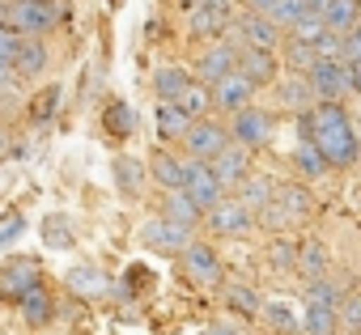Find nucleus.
<instances>
[{"label": "nucleus", "mask_w": 361, "mask_h": 335, "mask_svg": "<svg viewBox=\"0 0 361 335\" xmlns=\"http://www.w3.org/2000/svg\"><path fill=\"white\" fill-rule=\"evenodd\" d=\"M302 132L327 157V165H353L361 157V140L340 102H319L314 110H302Z\"/></svg>", "instance_id": "obj_1"}, {"label": "nucleus", "mask_w": 361, "mask_h": 335, "mask_svg": "<svg viewBox=\"0 0 361 335\" xmlns=\"http://www.w3.org/2000/svg\"><path fill=\"white\" fill-rule=\"evenodd\" d=\"M64 18V0H5V26L18 30L22 39L47 34Z\"/></svg>", "instance_id": "obj_2"}, {"label": "nucleus", "mask_w": 361, "mask_h": 335, "mask_svg": "<svg viewBox=\"0 0 361 335\" xmlns=\"http://www.w3.org/2000/svg\"><path fill=\"white\" fill-rule=\"evenodd\" d=\"M306 85L319 102H340L353 94V81H348V60H314L306 72Z\"/></svg>", "instance_id": "obj_3"}, {"label": "nucleus", "mask_w": 361, "mask_h": 335, "mask_svg": "<svg viewBox=\"0 0 361 335\" xmlns=\"http://www.w3.org/2000/svg\"><path fill=\"white\" fill-rule=\"evenodd\" d=\"M178 144H183L188 157H196V161H213L230 144V127H221L213 119H192V127L183 132V140H178Z\"/></svg>", "instance_id": "obj_4"}, {"label": "nucleus", "mask_w": 361, "mask_h": 335, "mask_svg": "<svg viewBox=\"0 0 361 335\" xmlns=\"http://www.w3.org/2000/svg\"><path fill=\"white\" fill-rule=\"evenodd\" d=\"M183 191L196 200V208L200 213H209L221 196H226V187L217 183V175L209 170V161H196V157H188L183 161Z\"/></svg>", "instance_id": "obj_5"}, {"label": "nucleus", "mask_w": 361, "mask_h": 335, "mask_svg": "<svg viewBox=\"0 0 361 335\" xmlns=\"http://www.w3.org/2000/svg\"><path fill=\"white\" fill-rule=\"evenodd\" d=\"M230 34V43L238 47V43H251V47H268V51H276L281 47V26L272 22V18H264V13H243L234 26H226Z\"/></svg>", "instance_id": "obj_6"}, {"label": "nucleus", "mask_w": 361, "mask_h": 335, "mask_svg": "<svg viewBox=\"0 0 361 335\" xmlns=\"http://www.w3.org/2000/svg\"><path fill=\"white\" fill-rule=\"evenodd\" d=\"M188 242H192V229L174 225V221H166V217H153V221L140 225V246H149V251H157V255H178Z\"/></svg>", "instance_id": "obj_7"}, {"label": "nucleus", "mask_w": 361, "mask_h": 335, "mask_svg": "<svg viewBox=\"0 0 361 335\" xmlns=\"http://www.w3.org/2000/svg\"><path fill=\"white\" fill-rule=\"evenodd\" d=\"M255 225V213L243 204V200H217L213 208H209V229L213 234H226V238H243L247 229Z\"/></svg>", "instance_id": "obj_8"}, {"label": "nucleus", "mask_w": 361, "mask_h": 335, "mask_svg": "<svg viewBox=\"0 0 361 335\" xmlns=\"http://www.w3.org/2000/svg\"><path fill=\"white\" fill-rule=\"evenodd\" d=\"M35 284H43V267L35 259H5V267H0V297L18 301Z\"/></svg>", "instance_id": "obj_9"}, {"label": "nucleus", "mask_w": 361, "mask_h": 335, "mask_svg": "<svg viewBox=\"0 0 361 335\" xmlns=\"http://www.w3.org/2000/svg\"><path fill=\"white\" fill-rule=\"evenodd\" d=\"M234 64H238V47H234L230 39H213V43H209V51L196 60V81L217 85L226 72H234Z\"/></svg>", "instance_id": "obj_10"}, {"label": "nucleus", "mask_w": 361, "mask_h": 335, "mask_svg": "<svg viewBox=\"0 0 361 335\" xmlns=\"http://www.w3.org/2000/svg\"><path fill=\"white\" fill-rule=\"evenodd\" d=\"M255 89L259 85H272L276 81V72H281V64H276V51H268V47H251V43H243L238 47V64H234Z\"/></svg>", "instance_id": "obj_11"}, {"label": "nucleus", "mask_w": 361, "mask_h": 335, "mask_svg": "<svg viewBox=\"0 0 361 335\" xmlns=\"http://www.w3.org/2000/svg\"><path fill=\"white\" fill-rule=\"evenodd\" d=\"M268 136H272V119H268L264 110H255V106L234 110V127H230V140H234V144H243V148H264Z\"/></svg>", "instance_id": "obj_12"}, {"label": "nucleus", "mask_w": 361, "mask_h": 335, "mask_svg": "<svg viewBox=\"0 0 361 335\" xmlns=\"http://www.w3.org/2000/svg\"><path fill=\"white\" fill-rule=\"evenodd\" d=\"M209 170L217 175V183H221L226 191H230V187H238V183L251 175V148H243V144H234V140H230V144L209 161Z\"/></svg>", "instance_id": "obj_13"}, {"label": "nucleus", "mask_w": 361, "mask_h": 335, "mask_svg": "<svg viewBox=\"0 0 361 335\" xmlns=\"http://www.w3.org/2000/svg\"><path fill=\"white\" fill-rule=\"evenodd\" d=\"M178 255H183V267L196 284H221V259L209 242H188Z\"/></svg>", "instance_id": "obj_14"}, {"label": "nucleus", "mask_w": 361, "mask_h": 335, "mask_svg": "<svg viewBox=\"0 0 361 335\" xmlns=\"http://www.w3.org/2000/svg\"><path fill=\"white\" fill-rule=\"evenodd\" d=\"M251 98H255V85H251L238 68L226 72V77L213 85V106H217V110H230V115H234V110L251 106Z\"/></svg>", "instance_id": "obj_15"}, {"label": "nucleus", "mask_w": 361, "mask_h": 335, "mask_svg": "<svg viewBox=\"0 0 361 335\" xmlns=\"http://www.w3.org/2000/svg\"><path fill=\"white\" fill-rule=\"evenodd\" d=\"M115 187H119V196L123 200H136L140 191H145V179H149V165L140 161V157H128V153H119L115 157Z\"/></svg>", "instance_id": "obj_16"}, {"label": "nucleus", "mask_w": 361, "mask_h": 335, "mask_svg": "<svg viewBox=\"0 0 361 335\" xmlns=\"http://www.w3.org/2000/svg\"><path fill=\"white\" fill-rule=\"evenodd\" d=\"M259 318H264L276 335H302V314H298V305H293L289 297L264 301V305H259Z\"/></svg>", "instance_id": "obj_17"}, {"label": "nucleus", "mask_w": 361, "mask_h": 335, "mask_svg": "<svg viewBox=\"0 0 361 335\" xmlns=\"http://www.w3.org/2000/svg\"><path fill=\"white\" fill-rule=\"evenodd\" d=\"M226 26H230V9H213V5L188 9V30L196 39H217V34H226Z\"/></svg>", "instance_id": "obj_18"}, {"label": "nucleus", "mask_w": 361, "mask_h": 335, "mask_svg": "<svg viewBox=\"0 0 361 335\" xmlns=\"http://www.w3.org/2000/svg\"><path fill=\"white\" fill-rule=\"evenodd\" d=\"M68 289L77 293V297H102L106 289H111V276L102 272V267H94V263H77V267H68Z\"/></svg>", "instance_id": "obj_19"}, {"label": "nucleus", "mask_w": 361, "mask_h": 335, "mask_svg": "<svg viewBox=\"0 0 361 335\" xmlns=\"http://www.w3.org/2000/svg\"><path fill=\"white\" fill-rule=\"evenodd\" d=\"M161 217L166 221H174V225H183V229H196L200 225V208H196V200L183 191V187H174V191H166V204H161Z\"/></svg>", "instance_id": "obj_20"}, {"label": "nucleus", "mask_w": 361, "mask_h": 335, "mask_svg": "<svg viewBox=\"0 0 361 335\" xmlns=\"http://www.w3.org/2000/svg\"><path fill=\"white\" fill-rule=\"evenodd\" d=\"M149 179L161 187V191H174V187H183V161H178L170 148H157L149 157Z\"/></svg>", "instance_id": "obj_21"}, {"label": "nucleus", "mask_w": 361, "mask_h": 335, "mask_svg": "<svg viewBox=\"0 0 361 335\" xmlns=\"http://www.w3.org/2000/svg\"><path fill=\"white\" fill-rule=\"evenodd\" d=\"M319 18H323V26H327L331 34H348V30L361 22V0H327Z\"/></svg>", "instance_id": "obj_22"}, {"label": "nucleus", "mask_w": 361, "mask_h": 335, "mask_svg": "<svg viewBox=\"0 0 361 335\" xmlns=\"http://www.w3.org/2000/svg\"><path fill=\"white\" fill-rule=\"evenodd\" d=\"M43 68H47V47L35 43V39H22L18 43V56H13V72L22 81H35V77H43Z\"/></svg>", "instance_id": "obj_23"}, {"label": "nucleus", "mask_w": 361, "mask_h": 335, "mask_svg": "<svg viewBox=\"0 0 361 335\" xmlns=\"http://www.w3.org/2000/svg\"><path fill=\"white\" fill-rule=\"evenodd\" d=\"M340 327V310L327 301H306L302 310V335H331Z\"/></svg>", "instance_id": "obj_24"}, {"label": "nucleus", "mask_w": 361, "mask_h": 335, "mask_svg": "<svg viewBox=\"0 0 361 335\" xmlns=\"http://www.w3.org/2000/svg\"><path fill=\"white\" fill-rule=\"evenodd\" d=\"M178 102V110H183L188 119H209V110H213V85H204V81H188V89L174 98Z\"/></svg>", "instance_id": "obj_25"}, {"label": "nucleus", "mask_w": 361, "mask_h": 335, "mask_svg": "<svg viewBox=\"0 0 361 335\" xmlns=\"http://www.w3.org/2000/svg\"><path fill=\"white\" fill-rule=\"evenodd\" d=\"M272 200L285 208L289 225H293V221H306V217L314 213V200H310V191H306V187H298V183H285V187H276V196H272Z\"/></svg>", "instance_id": "obj_26"}, {"label": "nucleus", "mask_w": 361, "mask_h": 335, "mask_svg": "<svg viewBox=\"0 0 361 335\" xmlns=\"http://www.w3.org/2000/svg\"><path fill=\"white\" fill-rule=\"evenodd\" d=\"M188 127H192V119L178 110V102H161L157 106V136H161V144H178Z\"/></svg>", "instance_id": "obj_27"}, {"label": "nucleus", "mask_w": 361, "mask_h": 335, "mask_svg": "<svg viewBox=\"0 0 361 335\" xmlns=\"http://www.w3.org/2000/svg\"><path fill=\"white\" fill-rule=\"evenodd\" d=\"M188 68H178V64H161L157 72H153V94H157V102H174L178 94L188 89Z\"/></svg>", "instance_id": "obj_28"}, {"label": "nucleus", "mask_w": 361, "mask_h": 335, "mask_svg": "<svg viewBox=\"0 0 361 335\" xmlns=\"http://www.w3.org/2000/svg\"><path fill=\"white\" fill-rule=\"evenodd\" d=\"M18 305H22V318H26L30 327H43V322L56 314V305H51V293H47L43 284H35L30 293H22V297H18Z\"/></svg>", "instance_id": "obj_29"}, {"label": "nucleus", "mask_w": 361, "mask_h": 335, "mask_svg": "<svg viewBox=\"0 0 361 335\" xmlns=\"http://www.w3.org/2000/svg\"><path fill=\"white\" fill-rule=\"evenodd\" d=\"M238 191H243L238 200H243V204L255 213V208H264V204L276 196V183H272V179H264V175H247V179L238 183Z\"/></svg>", "instance_id": "obj_30"}, {"label": "nucleus", "mask_w": 361, "mask_h": 335, "mask_svg": "<svg viewBox=\"0 0 361 335\" xmlns=\"http://www.w3.org/2000/svg\"><path fill=\"white\" fill-rule=\"evenodd\" d=\"M226 305H230L234 314H243V318H259L264 297H259L251 284H226Z\"/></svg>", "instance_id": "obj_31"}, {"label": "nucleus", "mask_w": 361, "mask_h": 335, "mask_svg": "<svg viewBox=\"0 0 361 335\" xmlns=\"http://www.w3.org/2000/svg\"><path fill=\"white\" fill-rule=\"evenodd\" d=\"M293 165H298V175H302V179H323V175L331 170V165H327V157H323V153H319L310 140L293 148Z\"/></svg>", "instance_id": "obj_32"}, {"label": "nucleus", "mask_w": 361, "mask_h": 335, "mask_svg": "<svg viewBox=\"0 0 361 335\" xmlns=\"http://www.w3.org/2000/svg\"><path fill=\"white\" fill-rule=\"evenodd\" d=\"M43 242H47L51 251H68V246L77 242V234H73V221H68L64 213H51V217L43 221Z\"/></svg>", "instance_id": "obj_33"}, {"label": "nucleus", "mask_w": 361, "mask_h": 335, "mask_svg": "<svg viewBox=\"0 0 361 335\" xmlns=\"http://www.w3.org/2000/svg\"><path fill=\"white\" fill-rule=\"evenodd\" d=\"M293 263H298L306 276H323V272H327V255H323L319 242H302V246L293 251Z\"/></svg>", "instance_id": "obj_34"}, {"label": "nucleus", "mask_w": 361, "mask_h": 335, "mask_svg": "<svg viewBox=\"0 0 361 335\" xmlns=\"http://www.w3.org/2000/svg\"><path fill=\"white\" fill-rule=\"evenodd\" d=\"M306 301H327V305H336V310H340V301H344V289H340L336 280H327V272H323V276H310Z\"/></svg>", "instance_id": "obj_35"}, {"label": "nucleus", "mask_w": 361, "mask_h": 335, "mask_svg": "<svg viewBox=\"0 0 361 335\" xmlns=\"http://www.w3.org/2000/svg\"><path fill=\"white\" fill-rule=\"evenodd\" d=\"M302 13H306V0H272V9H268L264 18H272L281 30H289V26L302 18Z\"/></svg>", "instance_id": "obj_36"}, {"label": "nucleus", "mask_w": 361, "mask_h": 335, "mask_svg": "<svg viewBox=\"0 0 361 335\" xmlns=\"http://www.w3.org/2000/svg\"><path fill=\"white\" fill-rule=\"evenodd\" d=\"M314 60H319V56H314V43H302V39H289V43H285V64H289L293 72H306Z\"/></svg>", "instance_id": "obj_37"}, {"label": "nucleus", "mask_w": 361, "mask_h": 335, "mask_svg": "<svg viewBox=\"0 0 361 335\" xmlns=\"http://www.w3.org/2000/svg\"><path fill=\"white\" fill-rule=\"evenodd\" d=\"M276 98H281L289 110H310V85H306V77H298V81L281 85V89H276Z\"/></svg>", "instance_id": "obj_38"}, {"label": "nucleus", "mask_w": 361, "mask_h": 335, "mask_svg": "<svg viewBox=\"0 0 361 335\" xmlns=\"http://www.w3.org/2000/svg\"><path fill=\"white\" fill-rule=\"evenodd\" d=\"M327 26H323V18L319 13H302L293 26H289V39H302V43H314L319 34H323Z\"/></svg>", "instance_id": "obj_39"}, {"label": "nucleus", "mask_w": 361, "mask_h": 335, "mask_svg": "<svg viewBox=\"0 0 361 335\" xmlns=\"http://www.w3.org/2000/svg\"><path fill=\"white\" fill-rule=\"evenodd\" d=\"M56 102H60V89H56V85H47V89L30 102V119H35V123H47V119L56 115Z\"/></svg>", "instance_id": "obj_40"}, {"label": "nucleus", "mask_w": 361, "mask_h": 335, "mask_svg": "<svg viewBox=\"0 0 361 335\" xmlns=\"http://www.w3.org/2000/svg\"><path fill=\"white\" fill-rule=\"evenodd\" d=\"M314 56H319V60H344V34L323 30V34L314 39Z\"/></svg>", "instance_id": "obj_41"}, {"label": "nucleus", "mask_w": 361, "mask_h": 335, "mask_svg": "<svg viewBox=\"0 0 361 335\" xmlns=\"http://www.w3.org/2000/svg\"><path fill=\"white\" fill-rule=\"evenodd\" d=\"M340 322H344L348 335H361V293L340 301Z\"/></svg>", "instance_id": "obj_42"}, {"label": "nucleus", "mask_w": 361, "mask_h": 335, "mask_svg": "<svg viewBox=\"0 0 361 335\" xmlns=\"http://www.w3.org/2000/svg\"><path fill=\"white\" fill-rule=\"evenodd\" d=\"M106 127H111L115 136H128V132H132V110H128L123 102H111V110H106Z\"/></svg>", "instance_id": "obj_43"}, {"label": "nucleus", "mask_w": 361, "mask_h": 335, "mask_svg": "<svg viewBox=\"0 0 361 335\" xmlns=\"http://www.w3.org/2000/svg\"><path fill=\"white\" fill-rule=\"evenodd\" d=\"M18 43H22V34H18V30L0 26V60H5V64H13V56H18Z\"/></svg>", "instance_id": "obj_44"}, {"label": "nucleus", "mask_w": 361, "mask_h": 335, "mask_svg": "<svg viewBox=\"0 0 361 335\" xmlns=\"http://www.w3.org/2000/svg\"><path fill=\"white\" fill-rule=\"evenodd\" d=\"M344 60H348V64H353V60H361V22L344 34Z\"/></svg>", "instance_id": "obj_45"}, {"label": "nucleus", "mask_w": 361, "mask_h": 335, "mask_svg": "<svg viewBox=\"0 0 361 335\" xmlns=\"http://www.w3.org/2000/svg\"><path fill=\"white\" fill-rule=\"evenodd\" d=\"M22 229H26V221H22V217H9V221H0V246H9V242L22 234Z\"/></svg>", "instance_id": "obj_46"}, {"label": "nucleus", "mask_w": 361, "mask_h": 335, "mask_svg": "<svg viewBox=\"0 0 361 335\" xmlns=\"http://www.w3.org/2000/svg\"><path fill=\"white\" fill-rule=\"evenodd\" d=\"M18 72H13V64H5V60H0V94H9V89H18Z\"/></svg>", "instance_id": "obj_47"}, {"label": "nucleus", "mask_w": 361, "mask_h": 335, "mask_svg": "<svg viewBox=\"0 0 361 335\" xmlns=\"http://www.w3.org/2000/svg\"><path fill=\"white\" fill-rule=\"evenodd\" d=\"M293 251H298V246H289V242H272V263H285V267H289V263H293Z\"/></svg>", "instance_id": "obj_48"}, {"label": "nucleus", "mask_w": 361, "mask_h": 335, "mask_svg": "<svg viewBox=\"0 0 361 335\" xmlns=\"http://www.w3.org/2000/svg\"><path fill=\"white\" fill-rule=\"evenodd\" d=\"M348 81H353V89L361 94V60H353V64H348Z\"/></svg>", "instance_id": "obj_49"}, {"label": "nucleus", "mask_w": 361, "mask_h": 335, "mask_svg": "<svg viewBox=\"0 0 361 335\" xmlns=\"http://www.w3.org/2000/svg\"><path fill=\"white\" fill-rule=\"evenodd\" d=\"M243 5H247L251 13H268V9H272V0H243Z\"/></svg>", "instance_id": "obj_50"}, {"label": "nucleus", "mask_w": 361, "mask_h": 335, "mask_svg": "<svg viewBox=\"0 0 361 335\" xmlns=\"http://www.w3.org/2000/svg\"><path fill=\"white\" fill-rule=\"evenodd\" d=\"M196 5H213V9H230V0H196Z\"/></svg>", "instance_id": "obj_51"}, {"label": "nucleus", "mask_w": 361, "mask_h": 335, "mask_svg": "<svg viewBox=\"0 0 361 335\" xmlns=\"http://www.w3.org/2000/svg\"><path fill=\"white\" fill-rule=\"evenodd\" d=\"M204 335H234V331H230V327H209Z\"/></svg>", "instance_id": "obj_52"}, {"label": "nucleus", "mask_w": 361, "mask_h": 335, "mask_svg": "<svg viewBox=\"0 0 361 335\" xmlns=\"http://www.w3.org/2000/svg\"><path fill=\"white\" fill-rule=\"evenodd\" d=\"M0 26H5V5H0Z\"/></svg>", "instance_id": "obj_53"}, {"label": "nucleus", "mask_w": 361, "mask_h": 335, "mask_svg": "<svg viewBox=\"0 0 361 335\" xmlns=\"http://www.w3.org/2000/svg\"><path fill=\"white\" fill-rule=\"evenodd\" d=\"M0 115H5V98H0Z\"/></svg>", "instance_id": "obj_54"}, {"label": "nucleus", "mask_w": 361, "mask_h": 335, "mask_svg": "<svg viewBox=\"0 0 361 335\" xmlns=\"http://www.w3.org/2000/svg\"><path fill=\"white\" fill-rule=\"evenodd\" d=\"M183 5H188V9H192V5H196V0H183Z\"/></svg>", "instance_id": "obj_55"}, {"label": "nucleus", "mask_w": 361, "mask_h": 335, "mask_svg": "<svg viewBox=\"0 0 361 335\" xmlns=\"http://www.w3.org/2000/svg\"><path fill=\"white\" fill-rule=\"evenodd\" d=\"M331 335H340V331H331ZM344 335H348V331H344Z\"/></svg>", "instance_id": "obj_56"}]
</instances>
